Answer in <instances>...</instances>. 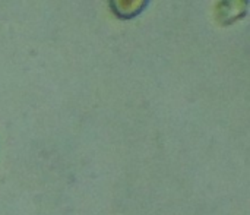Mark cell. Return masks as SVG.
Returning a JSON list of instances; mask_svg holds the SVG:
<instances>
[{"label": "cell", "mask_w": 250, "mask_h": 215, "mask_svg": "<svg viewBox=\"0 0 250 215\" xmlns=\"http://www.w3.org/2000/svg\"><path fill=\"white\" fill-rule=\"evenodd\" d=\"M148 1L145 0H113L110 1V9L120 19H132L138 16Z\"/></svg>", "instance_id": "cell-1"}, {"label": "cell", "mask_w": 250, "mask_h": 215, "mask_svg": "<svg viewBox=\"0 0 250 215\" xmlns=\"http://www.w3.org/2000/svg\"><path fill=\"white\" fill-rule=\"evenodd\" d=\"M248 10L246 1H221L218 4V13L224 23H231L242 18Z\"/></svg>", "instance_id": "cell-2"}]
</instances>
